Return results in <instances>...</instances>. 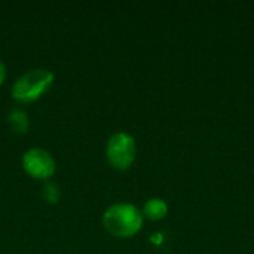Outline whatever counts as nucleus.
<instances>
[{
	"instance_id": "f257e3e1",
	"label": "nucleus",
	"mask_w": 254,
	"mask_h": 254,
	"mask_svg": "<svg viewBox=\"0 0 254 254\" xmlns=\"http://www.w3.org/2000/svg\"><path fill=\"white\" fill-rule=\"evenodd\" d=\"M143 214L132 204H113L103 214V225L106 231L116 238H131L143 228Z\"/></svg>"
},
{
	"instance_id": "f03ea898",
	"label": "nucleus",
	"mask_w": 254,
	"mask_h": 254,
	"mask_svg": "<svg viewBox=\"0 0 254 254\" xmlns=\"http://www.w3.org/2000/svg\"><path fill=\"white\" fill-rule=\"evenodd\" d=\"M54 83V73L46 68H33L21 74L13 86L12 97L18 103L28 104L39 100Z\"/></svg>"
},
{
	"instance_id": "7ed1b4c3",
	"label": "nucleus",
	"mask_w": 254,
	"mask_h": 254,
	"mask_svg": "<svg viewBox=\"0 0 254 254\" xmlns=\"http://www.w3.org/2000/svg\"><path fill=\"white\" fill-rule=\"evenodd\" d=\"M106 156L109 164L119 171L128 170L137 156V144L132 135L127 132L113 134L106 146Z\"/></svg>"
},
{
	"instance_id": "20e7f679",
	"label": "nucleus",
	"mask_w": 254,
	"mask_h": 254,
	"mask_svg": "<svg viewBox=\"0 0 254 254\" xmlns=\"http://www.w3.org/2000/svg\"><path fill=\"white\" fill-rule=\"evenodd\" d=\"M22 168L33 179L46 180L55 173V159L52 155L40 147H33L27 150L22 156Z\"/></svg>"
},
{
	"instance_id": "39448f33",
	"label": "nucleus",
	"mask_w": 254,
	"mask_h": 254,
	"mask_svg": "<svg viewBox=\"0 0 254 254\" xmlns=\"http://www.w3.org/2000/svg\"><path fill=\"white\" fill-rule=\"evenodd\" d=\"M141 214L144 219H149L152 222H158L167 217L168 214V205L164 199L161 198H150L146 201Z\"/></svg>"
},
{
	"instance_id": "423d86ee",
	"label": "nucleus",
	"mask_w": 254,
	"mask_h": 254,
	"mask_svg": "<svg viewBox=\"0 0 254 254\" xmlns=\"http://www.w3.org/2000/svg\"><path fill=\"white\" fill-rule=\"evenodd\" d=\"M7 124L16 134H25L28 131V116L22 109H12L7 115Z\"/></svg>"
},
{
	"instance_id": "0eeeda50",
	"label": "nucleus",
	"mask_w": 254,
	"mask_h": 254,
	"mask_svg": "<svg viewBox=\"0 0 254 254\" xmlns=\"http://www.w3.org/2000/svg\"><path fill=\"white\" fill-rule=\"evenodd\" d=\"M43 198H45V201H48L51 204H55L58 201V198H60V189L57 188V185H54V183L45 185V188H43Z\"/></svg>"
},
{
	"instance_id": "6e6552de",
	"label": "nucleus",
	"mask_w": 254,
	"mask_h": 254,
	"mask_svg": "<svg viewBox=\"0 0 254 254\" xmlns=\"http://www.w3.org/2000/svg\"><path fill=\"white\" fill-rule=\"evenodd\" d=\"M4 79H6V67L3 64V61L0 60V85L4 82Z\"/></svg>"
}]
</instances>
